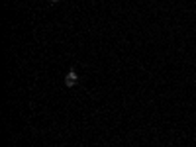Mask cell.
I'll use <instances>...</instances> for the list:
<instances>
[{
	"label": "cell",
	"instance_id": "1",
	"mask_svg": "<svg viewBox=\"0 0 196 147\" xmlns=\"http://www.w3.org/2000/svg\"><path fill=\"white\" fill-rule=\"evenodd\" d=\"M77 81H78V75L75 73V71H69V75L65 77V84L69 86V88H73V86L77 84Z\"/></svg>",
	"mask_w": 196,
	"mask_h": 147
},
{
	"label": "cell",
	"instance_id": "2",
	"mask_svg": "<svg viewBox=\"0 0 196 147\" xmlns=\"http://www.w3.org/2000/svg\"><path fill=\"white\" fill-rule=\"evenodd\" d=\"M51 2H59V0H51Z\"/></svg>",
	"mask_w": 196,
	"mask_h": 147
}]
</instances>
